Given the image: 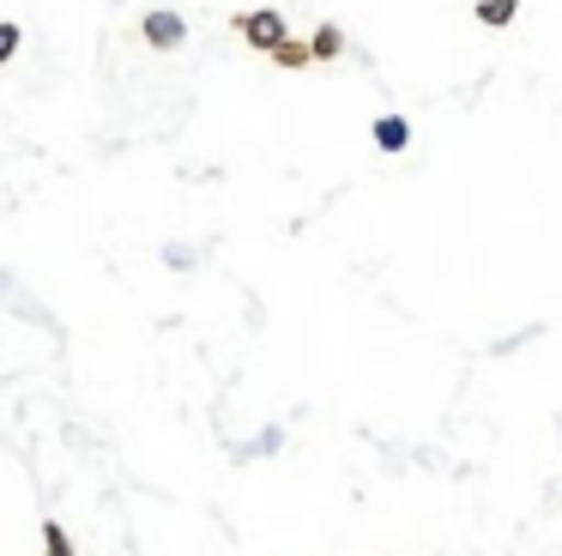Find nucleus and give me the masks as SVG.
Returning <instances> with one entry per match:
<instances>
[{
	"instance_id": "obj_5",
	"label": "nucleus",
	"mask_w": 562,
	"mask_h": 556,
	"mask_svg": "<svg viewBox=\"0 0 562 556\" xmlns=\"http://www.w3.org/2000/svg\"><path fill=\"white\" fill-rule=\"evenodd\" d=\"M514 12H520V0H477V24H490V31L514 24Z\"/></svg>"
},
{
	"instance_id": "obj_2",
	"label": "nucleus",
	"mask_w": 562,
	"mask_h": 556,
	"mask_svg": "<svg viewBox=\"0 0 562 556\" xmlns=\"http://www.w3.org/2000/svg\"><path fill=\"white\" fill-rule=\"evenodd\" d=\"M139 31H146V43L151 48H182L188 43V24L182 19H176V12H146V19H139Z\"/></svg>"
},
{
	"instance_id": "obj_1",
	"label": "nucleus",
	"mask_w": 562,
	"mask_h": 556,
	"mask_svg": "<svg viewBox=\"0 0 562 556\" xmlns=\"http://www.w3.org/2000/svg\"><path fill=\"white\" fill-rule=\"evenodd\" d=\"M236 31H243V43L248 48H260V55H279L284 43H291V31H284V12L279 7H255V12H243V19H236Z\"/></svg>"
},
{
	"instance_id": "obj_4",
	"label": "nucleus",
	"mask_w": 562,
	"mask_h": 556,
	"mask_svg": "<svg viewBox=\"0 0 562 556\" xmlns=\"http://www.w3.org/2000/svg\"><path fill=\"white\" fill-rule=\"evenodd\" d=\"M308 48H315V60H339L345 55V31H339V24H315V36H308Z\"/></svg>"
},
{
	"instance_id": "obj_3",
	"label": "nucleus",
	"mask_w": 562,
	"mask_h": 556,
	"mask_svg": "<svg viewBox=\"0 0 562 556\" xmlns=\"http://www.w3.org/2000/svg\"><path fill=\"white\" fill-rule=\"evenodd\" d=\"M375 145H381V152H405V145H412V121H405V115H381L375 121Z\"/></svg>"
},
{
	"instance_id": "obj_7",
	"label": "nucleus",
	"mask_w": 562,
	"mask_h": 556,
	"mask_svg": "<svg viewBox=\"0 0 562 556\" xmlns=\"http://www.w3.org/2000/svg\"><path fill=\"white\" fill-rule=\"evenodd\" d=\"M43 556H79L74 538H67V526H55V520L43 526Z\"/></svg>"
},
{
	"instance_id": "obj_6",
	"label": "nucleus",
	"mask_w": 562,
	"mask_h": 556,
	"mask_svg": "<svg viewBox=\"0 0 562 556\" xmlns=\"http://www.w3.org/2000/svg\"><path fill=\"white\" fill-rule=\"evenodd\" d=\"M308 60H315V48H308L303 36H291V43H284L279 55H272V67H308Z\"/></svg>"
}]
</instances>
